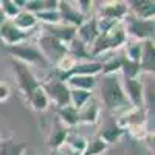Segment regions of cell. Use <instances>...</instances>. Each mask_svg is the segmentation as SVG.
I'll list each match as a JSON object with an SVG mask.
<instances>
[{"label":"cell","instance_id":"obj_33","mask_svg":"<svg viewBox=\"0 0 155 155\" xmlns=\"http://www.w3.org/2000/svg\"><path fill=\"white\" fill-rule=\"evenodd\" d=\"M127 132L130 134L132 138H135L137 141H144L149 137V130L146 126H138V127H132V129H127Z\"/></svg>","mask_w":155,"mask_h":155},{"label":"cell","instance_id":"obj_37","mask_svg":"<svg viewBox=\"0 0 155 155\" xmlns=\"http://www.w3.org/2000/svg\"><path fill=\"white\" fill-rule=\"evenodd\" d=\"M51 155H64L62 150H51Z\"/></svg>","mask_w":155,"mask_h":155},{"label":"cell","instance_id":"obj_29","mask_svg":"<svg viewBox=\"0 0 155 155\" xmlns=\"http://www.w3.org/2000/svg\"><path fill=\"white\" fill-rule=\"evenodd\" d=\"M93 96V92H85V90H74L70 88V104L79 110L87 104V101Z\"/></svg>","mask_w":155,"mask_h":155},{"label":"cell","instance_id":"obj_18","mask_svg":"<svg viewBox=\"0 0 155 155\" xmlns=\"http://www.w3.org/2000/svg\"><path fill=\"white\" fill-rule=\"evenodd\" d=\"M44 33L58 39L59 42L68 45L73 39L76 37V28L74 27H70V25H65V23H58V25H48V27H44Z\"/></svg>","mask_w":155,"mask_h":155},{"label":"cell","instance_id":"obj_22","mask_svg":"<svg viewBox=\"0 0 155 155\" xmlns=\"http://www.w3.org/2000/svg\"><path fill=\"white\" fill-rule=\"evenodd\" d=\"M153 39L143 42V51H141V59H140V68L141 73H153Z\"/></svg>","mask_w":155,"mask_h":155},{"label":"cell","instance_id":"obj_30","mask_svg":"<svg viewBox=\"0 0 155 155\" xmlns=\"http://www.w3.org/2000/svg\"><path fill=\"white\" fill-rule=\"evenodd\" d=\"M36 17H37V22L44 23V27H48V25H58V23L62 22L58 9H44L41 12H37Z\"/></svg>","mask_w":155,"mask_h":155},{"label":"cell","instance_id":"obj_2","mask_svg":"<svg viewBox=\"0 0 155 155\" xmlns=\"http://www.w3.org/2000/svg\"><path fill=\"white\" fill-rule=\"evenodd\" d=\"M127 42H129V37H127V33H126L124 22H120V23H116L110 31H107L104 34H99L95 39V42L88 47L90 58H98L101 54L110 53V51H118Z\"/></svg>","mask_w":155,"mask_h":155},{"label":"cell","instance_id":"obj_28","mask_svg":"<svg viewBox=\"0 0 155 155\" xmlns=\"http://www.w3.org/2000/svg\"><path fill=\"white\" fill-rule=\"evenodd\" d=\"M107 149H109V144L96 135L93 138L87 140V146H85L82 155H102Z\"/></svg>","mask_w":155,"mask_h":155},{"label":"cell","instance_id":"obj_12","mask_svg":"<svg viewBox=\"0 0 155 155\" xmlns=\"http://www.w3.org/2000/svg\"><path fill=\"white\" fill-rule=\"evenodd\" d=\"M58 11L61 14V20L62 23L70 25V27H81L84 23V20L87 19L85 16H82L79 9L76 8L74 2H68V0H59L58 2Z\"/></svg>","mask_w":155,"mask_h":155},{"label":"cell","instance_id":"obj_1","mask_svg":"<svg viewBox=\"0 0 155 155\" xmlns=\"http://www.w3.org/2000/svg\"><path fill=\"white\" fill-rule=\"evenodd\" d=\"M101 101L110 112H123L130 107L126 98L123 82L120 76H102V81L99 84Z\"/></svg>","mask_w":155,"mask_h":155},{"label":"cell","instance_id":"obj_31","mask_svg":"<svg viewBox=\"0 0 155 155\" xmlns=\"http://www.w3.org/2000/svg\"><path fill=\"white\" fill-rule=\"evenodd\" d=\"M85 146H87V138L82 137V135H78V134H70L68 138H67V143H65L67 149L79 152V153L84 152Z\"/></svg>","mask_w":155,"mask_h":155},{"label":"cell","instance_id":"obj_10","mask_svg":"<svg viewBox=\"0 0 155 155\" xmlns=\"http://www.w3.org/2000/svg\"><path fill=\"white\" fill-rule=\"evenodd\" d=\"M30 34L31 33L20 31L16 25L12 23V20H8V19H5L3 23L0 25V42H2L5 47H8V48L27 42Z\"/></svg>","mask_w":155,"mask_h":155},{"label":"cell","instance_id":"obj_11","mask_svg":"<svg viewBox=\"0 0 155 155\" xmlns=\"http://www.w3.org/2000/svg\"><path fill=\"white\" fill-rule=\"evenodd\" d=\"M127 14H129L127 2H121V0H109V2L99 3L96 17L123 22L127 17Z\"/></svg>","mask_w":155,"mask_h":155},{"label":"cell","instance_id":"obj_23","mask_svg":"<svg viewBox=\"0 0 155 155\" xmlns=\"http://www.w3.org/2000/svg\"><path fill=\"white\" fill-rule=\"evenodd\" d=\"M27 104H28L34 112H45V110L50 107V101H48V98H47V95H45V92H44L42 85H39L34 92L28 96Z\"/></svg>","mask_w":155,"mask_h":155},{"label":"cell","instance_id":"obj_19","mask_svg":"<svg viewBox=\"0 0 155 155\" xmlns=\"http://www.w3.org/2000/svg\"><path fill=\"white\" fill-rule=\"evenodd\" d=\"M56 116H58L56 120L59 123H62L65 127H68V129H73L78 124H81L79 123V110L74 109L71 104L56 109Z\"/></svg>","mask_w":155,"mask_h":155},{"label":"cell","instance_id":"obj_38","mask_svg":"<svg viewBox=\"0 0 155 155\" xmlns=\"http://www.w3.org/2000/svg\"><path fill=\"white\" fill-rule=\"evenodd\" d=\"M3 20H5V17H3V14H2V11H0V25L3 23Z\"/></svg>","mask_w":155,"mask_h":155},{"label":"cell","instance_id":"obj_17","mask_svg":"<svg viewBox=\"0 0 155 155\" xmlns=\"http://www.w3.org/2000/svg\"><path fill=\"white\" fill-rule=\"evenodd\" d=\"M99 116H101L99 101L92 96L87 101V104L79 109V123L87 126H95L99 121Z\"/></svg>","mask_w":155,"mask_h":155},{"label":"cell","instance_id":"obj_27","mask_svg":"<svg viewBox=\"0 0 155 155\" xmlns=\"http://www.w3.org/2000/svg\"><path fill=\"white\" fill-rule=\"evenodd\" d=\"M123 134H124L123 129L116 126V123H112V124H109V126H106L104 129H102L98 137H99L101 140H104L106 143L110 146L112 143H116V141L123 137Z\"/></svg>","mask_w":155,"mask_h":155},{"label":"cell","instance_id":"obj_34","mask_svg":"<svg viewBox=\"0 0 155 155\" xmlns=\"http://www.w3.org/2000/svg\"><path fill=\"white\" fill-rule=\"evenodd\" d=\"M74 5L82 16L88 17V14L92 12V9L95 6V2H92V0H78V2H74Z\"/></svg>","mask_w":155,"mask_h":155},{"label":"cell","instance_id":"obj_6","mask_svg":"<svg viewBox=\"0 0 155 155\" xmlns=\"http://www.w3.org/2000/svg\"><path fill=\"white\" fill-rule=\"evenodd\" d=\"M36 47L42 53V56L48 61L50 65H54L62 56H65L68 53V47L65 44L59 42L58 39L51 37V36H48L45 33H42L41 36H39Z\"/></svg>","mask_w":155,"mask_h":155},{"label":"cell","instance_id":"obj_9","mask_svg":"<svg viewBox=\"0 0 155 155\" xmlns=\"http://www.w3.org/2000/svg\"><path fill=\"white\" fill-rule=\"evenodd\" d=\"M116 126L121 127L123 130L126 132L127 129H132V127H138V126H146L147 123V109L146 107H129L126 110H123L118 118H116Z\"/></svg>","mask_w":155,"mask_h":155},{"label":"cell","instance_id":"obj_26","mask_svg":"<svg viewBox=\"0 0 155 155\" xmlns=\"http://www.w3.org/2000/svg\"><path fill=\"white\" fill-rule=\"evenodd\" d=\"M124 58L127 61H130L134 64H138L140 65V59H141V51H143V42L138 41H129L124 47Z\"/></svg>","mask_w":155,"mask_h":155},{"label":"cell","instance_id":"obj_15","mask_svg":"<svg viewBox=\"0 0 155 155\" xmlns=\"http://www.w3.org/2000/svg\"><path fill=\"white\" fill-rule=\"evenodd\" d=\"M102 71V62L95 61V59H88V61H79L76 62V65L62 78L61 81H65L70 76H78V74H84V76H98Z\"/></svg>","mask_w":155,"mask_h":155},{"label":"cell","instance_id":"obj_8","mask_svg":"<svg viewBox=\"0 0 155 155\" xmlns=\"http://www.w3.org/2000/svg\"><path fill=\"white\" fill-rule=\"evenodd\" d=\"M123 88L130 107H146V85L140 78H124Z\"/></svg>","mask_w":155,"mask_h":155},{"label":"cell","instance_id":"obj_4","mask_svg":"<svg viewBox=\"0 0 155 155\" xmlns=\"http://www.w3.org/2000/svg\"><path fill=\"white\" fill-rule=\"evenodd\" d=\"M41 85L50 101V104H54L56 109L65 107L70 104V88L59 78L51 76L48 79H45L44 82H41Z\"/></svg>","mask_w":155,"mask_h":155},{"label":"cell","instance_id":"obj_20","mask_svg":"<svg viewBox=\"0 0 155 155\" xmlns=\"http://www.w3.org/2000/svg\"><path fill=\"white\" fill-rule=\"evenodd\" d=\"M68 88H74V90H85V92H93L98 81L96 76H84V74H78V76H70L65 81Z\"/></svg>","mask_w":155,"mask_h":155},{"label":"cell","instance_id":"obj_24","mask_svg":"<svg viewBox=\"0 0 155 155\" xmlns=\"http://www.w3.org/2000/svg\"><path fill=\"white\" fill-rule=\"evenodd\" d=\"M123 61H124V54H116L112 56L110 59H107L106 62H102V76H118L123 71Z\"/></svg>","mask_w":155,"mask_h":155},{"label":"cell","instance_id":"obj_16","mask_svg":"<svg viewBox=\"0 0 155 155\" xmlns=\"http://www.w3.org/2000/svg\"><path fill=\"white\" fill-rule=\"evenodd\" d=\"M98 36H99V31H98V25H96V17L95 16L87 17L81 27L76 28V39H79V41L87 47L92 45Z\"/></svg>","mask_w":155,"mask_h":155},{"label":"cell","instance_id":"obj_7","mask_svg":"<svg viewBox=\"0 0 155 155\" xmlns=\"http://www.w3.org/2000/svg\"><path fill=\"white\" fill-rule=\"evenodd\" d=\"M123 22L129 39L138 42L153 39V20H143V19L134 17L132 14H127V17Z\"/></svg>","mask_w":155,"mask_h":155},{"label":"cell","instance_id":"obj_3","mask_svg":"<svg viewBox=\"0 0 155 155\" xmlns=\"http://www.w3.org/2000/svg\"><path fill=\"white\" fill-rule=\"evenodd\" d=\"M11 67H12V71H14V76H16L19 92L23 95L25 101H27L28 96L41 85V81L34 74V71L31 70L30 65H27V64H23L17 59L11 58Z\"/></svg>","mask_w":155,"mask_h":155},{"label":"cell","instance_id":"obj_14","mask_svg":"<svg viewBox=\"0 0 155 155\" xmlns=\"http://www.w3.org/2000/svg\"><path fill=\"white\" fill-rule=\"evenodd\" d=\"M129 14L137 19L153 20L155 17V2L153 0H130L127 2Z\"/></svg>","mask_w":155,"mask_h":155},{"label":"cell","instance_id":"obj_13","mask_svg":"<svg viewBox=\"0 0 155 155\" xmlns=\"http://www.w3.org/2000/svg\"><path fill=\"white\" fill-rule=\"evenodd\" d=\"M68 135H70V129L65 127L62 123H59L58 120H54L53 126L50 129L48 138H47V146L51 150H61L65 146Z\"/></svg>","mask_w":155,"mask_h":155},{"label":"cell","instance_id":"obj_25","mask_svg":"<svg viewBox=\"0 0 155 155\" xmlns=\"http://www.w3.org/2000/svg\"><path fill=\"white\" fill-rule=\"evenodd\" d=\"M27 146L23 143H16L11 138L0 140V155H25Z\"/></svg>","mask_w":155,"mask_h":155},{"label":"cell","instance_id":"obj_36","mask_svg":"<svg viewBox=\"0 0 155 155\" xmlns=\"http://www.w3.org/2000/svg\"><path fill=\"white\" fill-rule=\"evenodd\" d=\"M61 150H62V153H64V155H82V153H79V152L70 150V149H67V147H65V149H61Z\"/></svg>","mask_w":155,"mask_h":155},{"label":"cell","instance_id":"obj_21","mask_svg":"<svg viewBox=\"0 0 155 155\" xmlns=\"http://www.w3.org/2000/svg\"><path fill=\"white\" fill-rule=\"evenodd\" d=\"M12 23H14L16 27L20 31H23V33H31L33 30H36V27L39 25L36 14H33V12H30L27 9H22L19 14L12 19Z\"/></svg>","mask_w":155,"mask_h":155},{"label":"cell","instance_id":"obj_5","mask_svg":"<svg viewBox=\"0 0 155 155\" xmlns=\"http://www.w3.org/2000/svg\"><path fill=\"white\" fill-rule=\"evenodd\" d=\"M9 53L12 54V59H17L27 65L33 67H42V68H47V67H51L48 61L42 56V53L39 51V48L36 45H31L28 42H23L20 45H16V47H11L9 48Z\"/></svg>","mask_w":155,"mask_h":155},{"label":"cell","instance_id":"obj_35","mask_svg":"<svg viewBox=\"0 0 155 155\" xmlns=\"http://www.w3.org/2000/svg\"><path fill=\"white\" fill-rule=\"evenodd\" d=\"M11 96V88L5 81H0V102H5Z\"/></svg>","mask_w":155,"mask_h":155},{"label":"cell","instance_id":"obj_32","mask_svg":"<svg viewBox=\"0 0 155 155\" xmlns=\"http://www.w3.org/2000/svg\"><path fill=\"white\" fill-rule=\"evenodd\" d=\"M0 11H2V14H3L5 19L12 20L22 9L16 5L14 0H0Z\"/></svg>","mask_w":155,"mask_h":155}]
</instances>
